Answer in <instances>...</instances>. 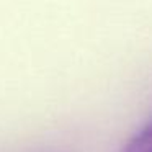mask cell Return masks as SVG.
<instances>
[{
  "label": "cell",
  "mask_w": 152,
  "mask_h": 152,
  "mask_svg": "<svg viewBox=\"0 0 152 152\" xmlns=\"http://www.w3.org/2000/svg\"><path fill=\"white\" fill-rule=\"evenodd\" d=\"M124 152H152V121L128 142Z\"/></svg>",
  "instance_id": "cell-1"
}]
</instances>
